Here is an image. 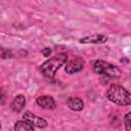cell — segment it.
<instances>
[{"label": "cell", "mask_w": 131, "mask_h": 131, "mask_svg": "<svg viewBox=\"0 0 131 131\" xmlns=\"http://www.w3.org/2000/svg\"><path fill=\"white\" fill-rule=\"evenodd\" d=\"M50 53H51V49H50V48H45V49L43 50V54H44V56H48Z\"/></svg>", "instance_id": "5bb4252c"}, {"label": "cell", "mask_w": 131, "mask_h": 131, "mask_svg": "<svg viewBox=\"0 0 131 131\" xmlns=\"http://www.w3.org/2000/svg\"><path fill=\"white\" fill-rule=\"evenodd\" d=\"M124 121H125V127H126V131H130V113H127L125 118H124Z\"/></svg>", "instance_id": "8fae6325"}, {"label": "cell", "mask_w": 131, "mask_h": 131, "mask_svg": "<svg viewBox=\"0 0 131 131\" xmlns=\"http://www.w3.org/2000/svg\"><path fill=\"white\" fill-rule=\"evenodd\" d=\"M4 102H5V94L3 90L0 88V104H3Z\"/></svg>", "instance_id": "4fadbf2b"}, {"label": "cell", "mask_w": 131, "mask_h": 131, "mask_svg": "<svg viewBox=\"0 0 131 131\" xmlns=\"http://www.w3.org/2000/svg\"><path fill=\"white\" fill-rule=\"evenodd\" d=\"M106 97L110 101L118 105H129L131 103V95L129 91L120 85H111L106 90Z\"/></svg>", "instance_id": "7a4b0ae2"}, {"label": "cell", "mask_w": 131, "mask_h": 131, "mask_svg": "<svg viewBox=\"0 0 131 131\" xmlns=\"http://www.w3.org/2000/svg\"><path fill=\"white\" fill-rule=\"evenodd\" d=\"M67 60H68V55L66 53H58L52 56L51 58L47 59L45 62H43L40 67V71L45 77L52 79L54 78L56 71L61 66H63L67 62Z\"/></svg>", "instance_id": "6da1fadb"}, {"label": "cell", "mask_w": 131, "mask_h": 131, "mask_svg": "<svg viewBox=\"0 0 131 131\" xmlns=\"http://www.w3.org/2000/svg\"><path fill=\"white\" fill-rule=\"evenodd\" d=\"M0 56L2 58H7L10 56V52L7 50V49H4L3 47L0 46Z\"/></svg>", "instance_id": "7c38bea8"}, {"label": "cell", "mask_w": 131, "mask_h": 131, "mask_svg": "<svg viewBox=\"0 0 131 131\" xmlns=\"http://www.w3.org/2000/svg\"><path fill=\"white\" fill-rule=\"evenodd\" d=\"M106 41H107V37L100 34H93L91 36H87L80 39L81 43H91V44H101Z\"/></svg>", "instance_id": "52a82bcc"}, {"label": "cell", "mask_w": 131, "mask_h": 131, "mask_svg": "<svg viewBox=\"0 0 131 131\" xmlns=\"http://www.w3.org/2000/svg\"><path fill=\"white\" fill-rule=\"evenodd\" d=\"M23 119L28 121V122H30L33 126H36L38 128H45L47 126L46 120H44L41 117H38L37 115H35V114H33V113H31L29 111L25 113V115L23 116Z\"/></svg>", "instance_id": "277c9868"}, {"label": "cell", "mask_w": 131, "mask_h": 131, "mask_svg": "<svg viewBox=\"0 0 131 131\" xmlns=\"http://www.w3.org/2000/svg\"><path fill=\"white\" fill-rule=\"evenodd\" d=\"M37 104L39 106H41L42 108H45V110H53L55 108V100L51 97V96H48V95H42V96H39L36 100Z\"/></svg>", "instance_id": "8992f818"}, {"label": "cell", "mask_w": 131, "mask_h": 131, "mask_svg": "<svg viewBox=\"0 0 131 131\" xmlns=\"http://www.w3.org/2000/svg\"><path fill=\"white\" fill-rule=\"evenodd\" d=\"M0 130H1V123H0Z\"/></svg>", "instance_id": "9a60e30c"}, {"label": "cell", "mask_w": 131, "mask_h": 131, "mask_svg": "<svg viewBox=\"0 0 131 131\" xmlns=\"http://www.w3.org/2000/svg\"><path fill=\"white\" fill-rule=\"evenodd\" d=\"M67 103H68V106L72 111H75V112H80L84 107V103H83L82 99L79 97H70L68 99Z\"/></svg>", "instance_id": "9c48e42d"}, {"label": "cell", "mask_w": 131, "mask_h": 131, "mask_svg": "<svg viewBox=\"0 0 131 131\" xmlns=\"http://www.w3.org/2000/svg\"><path fill=\"white\" fill-rule=\"evenodd\" d=\"M25 104H26V97L21 94L16 95L11 102V110L15 113H19L25 107Z\"/></svg>", "instance_id": "ba28073f"}, {"label": "cell", "mask_w": 131, "mask_h": 131, "mask_svg": "<svg viewBox=\"0 0 131 131\" xmlns=\"http://www.w3.org/2000/svg\"><path fill=\"white\" fill-rule=\"evenodd\" d=\"M84 59L81 57H75L66 64V72L68 74H75L80 72L84 68Z\"/></svg>", "instance_id": "5b68a950"}, {"label": "cell", "mask_w": 131, "mask_h": 131, "mask_svg": "<svg viewBox=\"0 0 131 131\" xmlns=\"http://www.w3.org/2000/svg\"><path fill=\"white\" fill-rule=\"evenodd\" d=\"M14 131H35L34 126L26 121V120H19L14 124Z\"/></svg>", "instance_id": "30bf717a"}, {"label": "cell", "mask_w": 131, "mask_h": 131, "mask_svg": "<svg viewBox=\"0 0 131 131\" xmlns=\"http://www.w3.org/2000/svg\"><path fill=\"white\" fill-rule=\"evenodd\" d=\"M92 70L97 75H102L110 78H119L121 76V71L118 67L104 60H95L92 66Z\"/></svg>", "instance_id": "3957f363"}]
</instances>
